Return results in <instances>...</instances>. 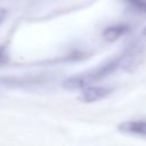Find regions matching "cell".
Segmentation results:
<instances>
[{"instance_id":"2","label":"cell","mask_w":146,"mask_h":146,"mask_svg":"<svg viewBox=\"0 0 146 146\" xmlns=\"http://www.w3.org/2000/svg\"><path fill=\"white\" fill-rule=\"evenodd\" d=\"M145 48L137 41H133L129 47L119 55V70L125 72L135 71L145 58Z\"/></svg>"},{"instance_id":"4","label":"cell","mask_w":146,"mask_h":146,"mask_svg":"<svg viewBox=\"0 0 146 146\" xmlns=\"http://www.w3.org/2000/svg\"><path fill=\"white\" fill-rule=\"evenodd\" d=\"M117 130L123 135L146 138V120H127L117 125Z\"/></svg>"},{"instance_id":"8","label":"cell","mask_w":146,"mask_h":146,"mask_svg":"<svg viewBox=\"0 0 146 146\" xmlns=\"http://www.w3.org/2000/svg\"><path fill=\"white\" fill-rule=\"evenodd\" d=\"M6 17H7V10L0 7V24L6 19Z\"/></svg>"},{"instance_id":"9","label":"cell","mask_w":146,"mask_h":146,"mask_svg":"<svg viewBox=\"0 0 146 146\" xmlns=\"http://www.w3.org/2000/svg\"><path fill=\"white\" fill-rule=\"evenodd\" d=\"M1 50H2V49H0V63L5 59V52H2Z\"/></svg>"},{"instance_id":"5","label":"cell","mask_w":146,"mask_h":146,"mask_svg":"<svg viewBox=\"0 0 146 146\" xmlns=\"http://www.w3.org/2000/svg\"><path fill=\"white\" fill-rule=\"evenodd\" d=\"M130 31V26L127 24H114L111 26H107L103 31V39L107 42H114L122 38L124 34H127Z\"/></svg>"},{"instance_id":"6","label":"cell","mask_w":146,"mask_h":146,"mask_svg":"<svg viewBox=\"0 0 146 146\" xmlns=\"http://www.w3.org/2000/svg\"><path fill=\"white\" fill-rule=\"evenodd\" d=\"M137 11L146 14V0H124Z\"/></svg>"},{"instance_id":"7","label":"cell","mask_w":146,"mask_h":146,"mask_svg":"<svg viewBox=\"0 0 146 146\" xmlns=\"http://www.w3.org/2000/svg\"><path fill=\"white\" fill-rule=\"evenodd\" d=\"M135 41H137L141 47H144V48L146 49V26L140 31L138 38H137Z\"/></svg>"},{"instance_id":"3","label":"cell","mask_w":146,"mask_h":146,"mask_svg":"<svg viewBox=\"0 0 146 146\" xmlns=\"http://www.w3.org/2000/svg\"><path fill=\"white\" fill-rule=\"evenodd\" d=\"M114 88L111 86H89L82 89L80 94V100L83 103H96L110 96Z\"/></svg>"},{"instance_id":"1","label":"cell","mask_w":146,"mask_h":146,"mask_svg":"<svg viewBox=\"0 0 146 146\" xmlns=\"http://www.w3.org/2000/svg\"><path fill=\"white\" fill-rule=\"evenodd\" d=\"M116 70H119V56L113 57L112 59H108L102 65H98L89 71L68 76L63 81V87L68 90H82L89 86H92L97 81L105 79L106 76L114 73Z\"/></svg>"}]
</instances>
